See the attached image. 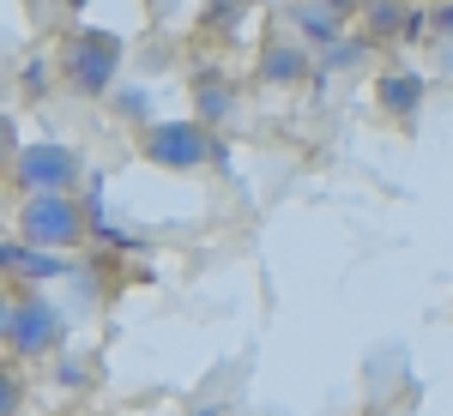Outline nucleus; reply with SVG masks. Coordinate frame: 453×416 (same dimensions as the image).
Returning a JSON list of instances; mask_svg holds the SVG:
<instances>
[{
  "label": "nucleus",
  "mask_w": 453,
  "mask_h": 416,
  "mask_svg": "<svg viewBox=\"0 0 453 416\" xmlns=\"http://www.w3.org/2000/svg\"><path fill=\"white\" fill-rule=\"evenodd\" d=\"M55 6H85V0H55Z\"/></svg>",
  "instance_id": "4468645a"
},
{
  "label": "nucleus",
  "mask_w": 453,
  "mask_h": 416,
  "mask_svg": "<svg viewBox=\"0 0 453 416\" xmlns=\"http://www.w3.org/2000/svg\"><path fill=\"white\" fill-rule=\"evenodd\" d=\"M19 405H25V381L12 368H0V416H19Z\"/></svg>",
  "instance_id": "9d476101"
},
{
  "label": "nucleus",
  "mask_w": 453,
  "mask_h": 416,
  "mask_svg": "<svg viewBox=\"0 0 453 416\" xmlns=\"http://www.w3.org/2000/svg\"><path fill=\"white\" fill-rule=\"evenodd\" d=\"M6 314H12V302H6V296H0V338H6Z\"/></svg>",
  "instance_id": "ddd939ff"
},
{
  "label": "nucleus",
  "mask_w": 453,
  "mask_h": 416,
  "mask_svg": "<svg viewBox=\"0 0 453 416\" xmlns=\"http://www.w3.org/2000/svg\"><path fill=\"white\" fill-rule=\"evenodd\" d=\"M12 151H19V127H12V115L0 109V163H12Z\"/></svg>",
  "instance_id": "9b49d317"
},
{
  "label": "nucleus",
  "mask_w": 453,
  "mask_h": 416,
  "mask_svg": "<svg viewBox=\"0 0 453 416\" xmlns=\"http://www.w3.org/2000/svg\"><path fill=\"white\" fill-rule=\"evenodd\" d=\"M194 85H200V109L224 121V115H230V91H224V79H218V72H200Z\"/></svg>",
  "instance_id": "1a4fd4ad"
},
{
  "label": "nucleus",
  "mask_w": 453,
  "mask_h": 416,
  "mask_svg": "<svg viewBox=\"0 0 453 416\" xmlns=\"http://www.w3.org/2000/svg\"><path fill=\"white\" fill-rule=\"evenodd\" d=\"M194 416H218V411H194Z\"/></svg>",
  "instance_id": "2eb2a0df"
},
{
  "label": "nucleus",
  "mask_w": 453,
  "mask_h": 416,
  "mask_svg": "<svg viewBox=\"0 0 453 416\" xmlns=\"http://www.w3.org/2000/svg\"><path fill=\"white\" fill-rule=\"evenodd\" d=\"M85 236V211L73 193H25L19 206V242L42 247V253H61Z\"/></svg>",
  "instance_id": "f03ea898"
},
{
  "label": "nucleus",
  "mask_w": 453,
  "mask_h": 416,
  "mask_svg": "<svg viewBox=\"0 0 453 416\" xmlns=\"http://www.w3.org/2000/svg\"><path fill=\"white\" fill-rule=\"evenodd\" d=\"M140 151L164 170H200L211 157V133L200 121H157V127H145Z\"/></svg>",
  "instance_id": "39448f33"
},
{
  "label": "nucleus",
  "mask_w": 453,
  "mask_h": 416,
  "mask_svg": "<svg viewBox=\"0 0 453 416\" xmlns=\"http://www.w3.org/2000/svg\"><path fill=\"white\" fill-rule=\"evenodd\" d=\"M375 103H381L393 121H411L418 103H423V79L418 72H387L381 85H375Z\"/></svg>",
  "instance_id": "0eeeda50"
},
{
  "label": "nucleus",
  "mask_w": 453,
  "mask_h": 416,
  "mask_svg": "<svg viewBox=\"0 0 453 416\" xmlns=\"http://www.w3.org/2000/svg\"><path fill=\"white\" fill-rule=\"evenodd\" d=\"M121 67V36L115 31H73L61 42V85L73 97H104Z\"/></svg>",
  "instance_id": "f257e3e1"
},
{
  "label": "nucleus",
  "mask_w": 453,
  "mask_h": 416,
  "mask_svg": "<svg viewBox=\"0 0 453 416\" xmlns=\"http://www.w3.org/2000/svg\"><path fill=\"white\" fill-rule=\"evenodd\" d=\"M79 151L61 145V139H36V145H19L12 151V181L25 187V193H73L79 187Z\"/></svg>",
  "instance_id": "7ed1b4c3"
},
{
  "label": "nucleus",
  "mask_w": 453,
  "mask_h": 416,
  "mask_svg": "<svg viewBox=\"0 0 453 416\" xmlns=\"http://www.w3.org/2000/svg\"><path fill=\"white\" fill-rule=\"evenodd\" d=\"M296 25H303L309 42H333V36H339V6H333V0H303V6H296Z\"/></svg>",
  "instance_id": "6e6552de"
},
{
  "label": "nucleus",
  "mask_w": 453,
  "mask_h": 416,
  "mask_svg": "<svg viewBox=\"0 0 453 416\" xmlns=\"http://www.w3.org/2000/svg\"><path fill=\"white\" fill-rule=\"evenodd\" d=\"M303 79H309V49H296V42L260 49V85H303Z\"/></svg>",
  "instance_id": "423d86ee"
},
{
  "label": "nucleus",
  "mask_w": 453,
  "mask_h": 416,
  "mask_svg": "<svg viewBox=\"0 0 453 416\" xmlns=\"http://www.w3.org/2000/svg\"><path fill=\"white\" fill-rule=\"evenodd\" d=\"M429 25H435V31L448 36V49H453V0H448V6H435V12H429Z\"/></svg>",
  "instance_id": "f8f14e48"
},
{
  "label": "nucleus",
  "mask_w": 453,
  "mask_h": 416,
  "mask_svg": "<svg viewBox=\"0 0 453 416\" xmlns=\"http://www.w3.org/2000/svg\"><path fill=\"white\" fill-rule=\"evenodd\" d=\"M61 338H67V314L55 308V302H42V296L12 302V314H6V344L19 350V356H49V350H61Z\"/></svg>",
  "instance_id": "20e7f679"
}]
</instances>
